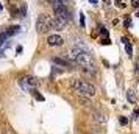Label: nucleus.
Instances as JSON below:
<instances>
[{"mask_svg": "<svg viewBox=\"0 0 139 134\" xmlns=\"http://www.w3.org/2000/svg\"><path fill=\"white\" fill-rule=\"evenodd\" d=\"M52 6H53V13L56 16V19L66 22V23H69L72 20V14H70V11L66 8L64 3H56V5H52Z\"/></svg>", "mask_w": 139, "mask_h": 134, "instance_id": "3", "label": "nucleus"}, {"mask_svg": "<svg viewBox=\"0 0 139 134\" xmlns=\"http://www.w3.org/2000/svg\"><path fill=\"white\" fill-rule=\"evenodd\" d=\"M34 98H36V100H39V101H44V97L41 94H38V92H34Z\"/></svg>", "mask_w": 139, "mask_h": 134, "instance_id": "13", "label": "nucleus"}, {"mask_svg": "<svg viewBox=\"0 0 139 134\" xmlns=\"http://www.w3.org/2000/svg\"><path fill=\"white\" fill-rule=\"evenodd\" d=\"M2 134H13V132H10V131H5V132H2Z\"/></svg>", "mask_w": 139, "mask_h": 134, "instance_id": "24", "label": "nucleus"}, {"mask_svg": "<svg viewBox=\"0 0 139 134\" xmlns=\"http://www.w3.org/2000/svg\"><path fill=\"white\" fill-rule=\"evenodd\" d=\"M8 39V36H6V33H0V45H2V44L5 42Z\"/></svg>", "mask_w": 139, "mask_h": 134, "instance_id": "11", "label": "nucleus"}, {"mask_svg": "<svg viewBox=\"0 0 139 134\" xmlns=\"http://www.w3.org/2000/svg\"><path fill=\"white\" fill-rule=\"evenodd\" d=\"M131 6L133 8H139V0H131Z\"/></svg>", "mask_w": 139, "mask_h": 134, "instance_id": "15", "label": "nucleus"}, {"mask_svg": "<svg viewBox=\"0 0 139 134\" xmlns=\"http://www.w3.org/2000/svg\"><path fill=\"white\" fill-rule=\"evenodd\" d=\"M69 58H70L72 61L78 62V64H81V66H94V62H92V56H91V53H88V51H83V50H80V48H77V47H73V48L70 50V55H69Z\"/></svg>", "mask_w": 139, "mask_h": 134, "instance_id": "2", "label": "nucleus"}, {"mask_svg": "<svg viewBox=\"0 0 139 134\" xmlns=\"http://www.w3.org/2000/svg\"><path fill=\"white\" fill-rule=\"evenodd\" d=\"M125 51L128 53V56H131V55H133V47H131V44H130V42L125 44Z\"/></svg>", "mask_w": 139, "mask_h": 134, "instance_id": "10", "label": "nucleus"}, {"mask_svg": "<svg viewBox=\"0 0 139 134\" xmlns=\"http://www.w3.org/2000/svg\"><path fill=\"white\" fill-rule=\"evenodd\" d=\"M133 115H134V119H136V117H139V109H136V111L133 112Z\"/></svg>", "mask_w": 139, "mask_h": 134, "instance_id": "20", "label": "nucleus"}, {"mask_svg": "<svg viewBox=\"0 0 139 134\" xmlns=\"http://www.w3.org/2000/svg\"><path fill=\"white\" fill-rule=\"evenodd\" d=\"M100 33H102V34H103V36H105V38H108V30L105 28V26H100Z\"/></svg>", "mask_w": 139, "mask_h": 134, "instance_id": "12", "label": "nucleus"}, {"mask_svg": "<svg viewBox=\"0 0 139 134\" xmlns=\"http://www.w3.org/2000/svg\"><path fill=\"white\" fill-rule=\"evenodd\" d=\"M89 2H91L92 5H97V2H98V0H89Z\"/></svg>", "mask_w": 139, "mask_h": 134, "instance_id": "23", "label": "nucleus"}, {"mask_svg": "<svg viewBox=\"0 0 139 134\" xmlns=\"http://www.w3.org/2000/svg\"><path fill=\"white\" fill-rule=\"evenodd\" d=\"M52 5H56V3H63V0H49Z\"/></svg>", "mask_w": 139, "mask_h": 134, "instance_id": "18", "label": "nucleus"}, {"mask_svg": "<svg viewBox=\"0 0 139 134\" xmlns=\"http://www.w3.org/2000/svg\"><path fill=\"white\" fill-rule=\"evenodd\" d=\"M53 62H55V64H59V66H64V67H70V66H72L69 61L61 59V58H53Z\"/></svg>", "mask_w": 139, "mask_h": 134, "instance_id": "7", "label": "nucleus"}, {"mask_svg": "<svg viewBox=\"0 0 139 134\" xmlns=\"http://www.w3.org/2000/svg\"><path fill=\"white\" fill-rule=\"evenodd\" d=\"M102 44H105V45H109V44H111V41H109V38H102Z\"/></svg>", "mask_w": 139, "mask_h": 134, "instance_id": "14", "label": "nucleus"}, {"mask_svg": "<svg viewBox=\"0 0 139 134\" xmlns=\"http://www.w3.org/2000/svg\"><path fill=\"white\" fill-rule=\"evenodd\" d=\"M19 84H21V87L24 89V91L30 92L38 86V79H36L34 76H24V78L19 79Z\"/></svg>", "mask_w": 139, "mask_h": 134, "instance_id": "5", "label": "nucleus"}, {"mask_svg": "<svg viewBox=\"0 0 139 134\" xmlns=\"http://www.w3.org/2000/svg\"><path fill=\"white\" fill-rule=\"evenodd\" d=\"M70 84L73 87V91H75L78 95H81V97H94L95 95V87L92 86L91 83L85 81V79L73 78L72 81H70Z\"/></svg>", "mask_w": 139, "mask_h": 134, "instance_id": "1", "label": "nucleus"}, {"mask_svg": "<svg viewBox=\"0 0 139 134\" xmlns=\"http://www.w3.org/2000/svg\"><path fill=\"white\" fill-rule=\"evenodd\" d=\"M137 16H139V11H137Z\"/></svg>", "mask_w": 139, "mask_h": 134, "instance_id": "27", "label": "nucleus"}, {"mask_svg": "<svg viewBox=\"0 0 139 134\" xmlns=\"http://www.w3.org/2000/svg\"><path fill=\"white\" fill-rule=\"evenodd\" d=\"M130 25H131V19L127 17V19H125V26H130Z\"/></svg>", "mask_w": 139, "mask_h": 134, "instance_id": "19", "label": "nucleus"}, {"mask_svg": "<svg viewBox=\"0 0 139 134\" xmlns=\"http://www.w3.org/2000/svg\"><path fill=\"white\" fill-rule=\"evenodd\" d=\"M80 23H81V26H85V16L83 14H80Z\"/></svg>", "mask_w": 139, "mask_h": 134, "instance_id": "17", "label": "nucleus"}, {"mask_svg": "<svg viewBox=\"0 0 139 134\" xmlns=\"http://www.w3.org/2000/svg\"><path fill=\"white\" fill-rule=\"evenodd\" d=\"M63 42H64V39L59 36V34H52V36L47 38V44L50 47H61Z\"/></svg>", "mask_w": 139, "mask_h": 134, "instance_id": "6", "label": "nucleus"}, {"mask_svg": "<svg viewBox=\"0 0 139 134\" xmlns=\"http://www.w3.org/2000/svg\"><path fill=\"white\" fill-rule=\"evenodd\" d=\"M119 122H120V125H127V123H128V120H127L125 117H120V120H119Z\"/></svg>", "mask_w": 139, "mask_h": 134, "instance_id": "16", "label": "nucleus"}, {"mask_svg": "<svg viewBox=\"0 0 139 134\" xmlns=\"http://www.w3.org/2000/svg\"><path fill=\"white\" fill-rule=\"evenodd\" d=\"M127 98H128V101H130V103H136V100H137L134 91H128V92H127Z\"/></svg>", "mask_w": 139, "mask_h": 134, "instance_id": "8", "label": "nucleus"}, {"mask_svg": "<svg viewBox=\"0 0 139 134\" xmlns=\"http://www.w3.org/2000/svg\"><path fill=\"white\" fill-rule=\"evenodd\" d=\"M21 28H19V26H10V28H8L5 33H6V36H13V34H16L17 31H19Z\"/></svg>", "mask_w": 139, "mask_h": 134, "instance_id": "9", "label": "nucleus"}, {"mask_svg": "<svg viewBox=\"0 0 139 134\" xmlns=\"http://www.w3.org/2000/svg\"><path fill=\"white\" fill-rule=\"evenodd\" d=\"M136 73H137V75H139V61H137V62H136Z\"/></svg>", "mask_w": 139, "mask_h": 134, "instance_id": "21", "label": "nucleus"}, {"mask_svg": "<svg viewBox=\"0 0 139 134\" xmlns=\"http://www.w3.org/2000/svg\"><path fill=\"white\" fill-rule=\"evenodd\" d=\"M0 58H2V51H0Z\"/></svg>", "mask_w": 139, "mask_h": 134, "instance_id": "25", "label": "nucleus"}, {"mask_svg": "<svg viewBox=\"0 0 139 134\" xmlns=\"http://www.w3.org/2000/svg\"><path fill=\"white\" fill-rule=\"evenodd\" d=\"M52 22H53V19H52L50 16L41 14L38 17V20H36V30H38L39 33H47L52 28Z\"/></svg>", "mask_w": 139, "mask_h": 134, "instance_id": "4", "label": "nucleus"}, {"mask_svg": "<svg viewBox=\"0 0 139 134\" xmlns=\"http://www.w3.org/2000/svg\"><path fill=\"white\" fill-rule=\"evenodd\" d=\"M122 42H124V44H128V42H130V41H128V39H127V38H122Z\"/></svg>", "mask_w": 139, "mask_h": 134, "instance_id": "22", "label": "nucleus"}, {"mask_svg": "<svg viewBox=\"0 0 139 134\" xmlns=\"http://www.w3.org/2000/svg\"><path fill=\"white\" fill-rule=\"evenodd\" d=\"M0 10H2V5H0Z\"/></svg>", "mask_w": 139, "mask_h": 134, "instance_id": "26", "label": "nucleus"}]
</instances>
